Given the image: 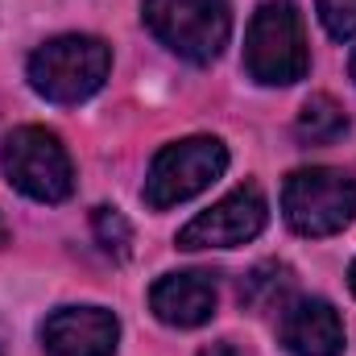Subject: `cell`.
Returning a JSON list of instances; mask_svg holds the SVG:
<instances>
[{
	"label": "cell",
	"instance_id": "obj_1",
	"mask_svg": "<svg viewBox=\"0 0 356 356\" xmlns=\"http://www.w3.org/2000/svg\"><path fill=\"white\" fill-rule=\"evenodd\" d=\"M245 71L266 88H290L307 79L311 50L302 33V13L294 0H266L245 33Z\"/></svg>",
	"mask_w": 356,
	"mask_h": 356
},
{
	"label": "cell",
	"instance_id": "obj_2",
	"mask_svg": "<svg viewBox=\"0 0 356 356\" xmlns=\"http://www.w3.org/2000/svg\"><path fill=\"white\" fill-rule=\"evenodd\" d=\"M112 71V50L108 42L88 33H67L50 38L29 54V88L50 104H83L104 88Z\"/></svg>",
	"mask_w": 356,
	"mask_h": 356
},
{
	"label": "cell",
	"instance_id": "obj_3",
	"mask_svg": "<svg viewBox=\"0 0 356 356\" xmlns=\"http://www.w3.org/2000/svg\"><path fill=\"white\" fill-rule=\"evenodd\" d=\"M141 17L162 46H170L178 58L195 67L216 63L232 38L228 0H145Z\"/></svg>",
	"mask_w": 356,
	"mask_h": 356
},
{
	"label": "cell",
	"instance_id": "obj_4",
	"mask_svg": "<svg viewBox=\"0 0 356 356\" xmlns=\"http://www.w3.org/2000/svg\"><path fill=\"white\" fill-rule=\"evenodd\" d=\"M282 216L298 236H336L356 220V182L344 170H294L282 186Z\"/></svg>",
	"mask_w": 356,
	"mask_h": 356
},
{
	"label": "cell",
	"instance_id": "obj_5",
	"mask_svg": "<svg viewBox=\"0 0 356 356\" xmlns=\"http://www.w3.org/2000/svg\"><path fill=\"white\" fill-rule=\"evenodd\" d=\"M0 166L4 178L38 199V203H63L71 199L75 191V166H71V154L63 149V141L50 133V129H38V124H25V129H13L4 137V149H0Z\"/></svg>",
	"mask_w": 356,
	"mask_h": 356
},
{
	"label": "cell",
	"instance_id": "obj_6",
	"mask_svg": "<svg viewBox=\"0 0 356 356\" xmlns=\"http://www.w3.org/2000/svg\"><path fill=\"white\" fill-rule=\"evenodd\" d=\"M228 170V149L220 137H186V141H175L166 145L149 175H145V203L154 211H166V207H178L195 195H203L216 178Z\"/></svg>",
	"mask_w": 356,
	"mask_h": 356
},
{
	"label": "cell",
	"instance_id": "obj_7",
	"mask_svg": "<svg viewBox=\"0 0 356 356\" xmlns=\"http://www.w3.org/2000/svg\"><path fill=\"white\" fill-rule=\"evenodd\" d=\"M266 220V195L257 186H236L232 195H224L220 203L199 211L178 232V249H236V245H249L253 236H261Z\"/></svg>",
	"mask_w": 356,
	"mask_h": 356
},
{
	"label": "cell",
	"instance_id": "obj_8",
	"mask_svg": "<svg viewBox=\"0 0 356 356\" xmlns=\"http://www.w3.org/2000/svg\"><path fill=\"white\" fill-rule=\"evenodd\" d=\"M120 323L104 307H58L42 323V348L50 356H112Z\"/></svg>",
	"mask_w": 356,
	"mask_h": 356
},
{
	"label": "cell",
	"instance_id": "obj_9",
	"mask_svg": "<svg viewBox=\"0 0 356 356\" xmlns=\"http://www.w3.org/2000/svg\"><path fill=\"white\" fill-rule=\"evenodd\" d=\"M277 340L290 356H340L344 353V323L332 302L294 298L282 307Z\"/></svg>",
	"mask_w": 356,
	"mask_h": 356
},
{
	"label": "cell",
	"instance_id": "obj_10",
	"mask_svg": "<svg viewBox=\"0 0 356 356\" xmlns=\"http://www.w3.org/2000/svg\"><path fill=\"white\" fill-rule=\"evenodd\" d=\"M149 307L166 327H203L216 315L211 273H166L149 290Z\"/></svg>",
	"mask_w": 356,
	"mask_h": 356
},
{
	"label": "cell",
	"instance_id": "obj_11",
	"mask_svg": "<svg viewBox=\"0 0 356 356\" xmlns=\"http://www.w3.org/2000/svg\"><path fill=\"white\" fill-rule=\"evenodd\" d=\"M294 294V269L282 261H261L257 269H249V277L241 282V302L257 315L266 311H282Z\"/></svg>",
	"mask_w": 356,
	"mask_h": 356
},
{
	"label": "cell",
	"instance_id": "obj_12",
	"mask_svg": "<svg viewBox=\"0 0 356 356\" xmlns=\"http://www.w3.org/2000/svg\"><path fill=\"white\" fill-rule=\"evenodd\" d=\"M348 133V116L332 95H311L298 112V137L311 145H332Z\"/></svg>",
	"mask_w": 356,
	"mask_h": 356
},
{
	"label": "cell",
	"instance_id": "obj_13",
	"mask_svg": "<svg viewBox=\"0 0 356 356\" xmlns=\"http://www.w3.org/2000/svg\"><path fill=\"white\" fill-rule=\"evenodd\" d=\"M91 228H95V241H99L108 253H116V257H129L133 228H129V220H124L116 207H95V216H91Z\"/></svg>",
	"mask_w": 356,
	"mask_h": 356
},
{
	"label": "cell",
	"instance_id": "obj_14",
	"mask_svg": "<svg viewBox=\"0 0 356 356\" xmlns=\"http://www.w3.org/2000/svg\"><path fill=\"white\" fill-rule=\"evenodd\" d=\"M319 21L336 42L356 38V0H319Z\"/></svg>",
	"mask_w": 356,
	"mask_h": 356
},
{
	"label": "cell",
	"instance_id": "obj_15",
	"mask_svg": "<svg viewBox=\"0 0 356 356\" xmlns=\"http://www.w3.org/2000/svg\"><path fill=\"white\" fill-rule=\"evenodd\" d=\"M199 356H249L241 344H232V340H220V344H211V348H203Z\"/></svg>",
	"mask_w": 356,
	"mask_h": 356
},
{
	"label": "cell",
	"instance_id": "obj_16",
	"mask_svg": "<svg viewBox=\"0 0 356 356\" xmlns=\"http://www.w3.org/2000/svg\"><path fill=\"white\" fill-rule=\"evenodd\" d=\"M0 245H8V224L0 220Z\"/></svg>",
	"mask_w": 356,
	"mask_h": 356
},
{
	"label": "cell",
	"instance_id": "obj_17",
	"mask_svg": "<svg viewBox=\"0 0 356 356\" xmlns=\"http://www.w3.org/2000/svg\"><path fill=\"white\" fill-rule=\"evenodd\" d=\"M348 286H353V294H356V261H353V269H348Z\"/></svg>",
	"mask_w": 356,
	"mask_h": 356
},
{
	"label": "cell",
	"instance_id": "obj_18",
	"mask_svg": "<svg viewBox=\"0 0 356 356\" xmlns=\"http://www.w3.org/2000/svg\"><path fill=\"white\" fill-rule=\"evenodd\" d=\"M348 75L356 79V50H353V58H348Z\"/></svg>",
	"mask_w": 356,
	"mask_h": 356
}]
</instances>
